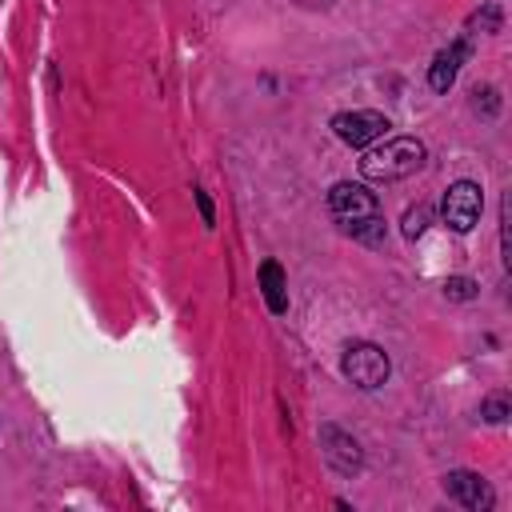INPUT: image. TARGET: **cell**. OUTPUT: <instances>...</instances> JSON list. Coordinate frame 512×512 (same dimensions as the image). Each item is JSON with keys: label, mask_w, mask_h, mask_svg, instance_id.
Instances as JSON below:
<instances>
[{"label": "cell", "mask_w": 512, "mask_h": 512, "mask_svg": "<svg viewBox=\"0 0 512 512\" xmlns=\"http://www.w3.org/2000/svg\"><path fill=\"white\" fill-rule=\"evenodd\" d=\"M332 128H336V136H340L348 148H368V144L384 140V132H388L392 124H388L384 112L356 108V112H340V116L332 120Z\"/></svg>", "instance_id": "obj_5"}, {"label": "cell", "mask_w": 512, "mask_h": 512, "mask_svg": "<svg viewBox=\"0 0 512 512\" xmlns=\"http://www.w3.org/2000/svg\"><path fill=\"white\" fill-rule=\"evenodd\" d=\"M440 488H444L448 500H456V504L468 508V512H488V508L496 504V492H492V484H488L480 472L456 468V472H448V476L440 480Z\"/></svg>", "instance_id": "obj_6"}, {"label": "cell", "mask_w": 512, "mask_h": 512, "mask_svg": "<svg viewBox=\"0 0 512 512\" xmlns=\"http://www.w3.org/2000/svg\"><path fill=\"white\" fill-rule=\"evenodd\" d=\"M480 208H484V196H480V184H472V180L448 184L444 204H440L444 224H448L452 232H472L476 220H480Z\"/></svg>", "instance_id": "obj_4"}, {"label": "cell", "mask_w": 512, "mask_h": 512, "mask_svg": "<svg viewBox=\"0 0 512 512\" xmlns=\"http://www.w3.org/2000/svg\"><path fill=\"white\" fill-rule=\"evenodd\" d=\"M424 144L416 136H388V140H376L364 160H360V172L364 180H376V184H388V180H404L412 172L424 168Z\"/></svg>", "instance_id": "obj_1"}, {"label": "cell", "mask_w": 512, "mask_h": 512, "mask_svg": "<svg viewBox=\"0 0 512 512\" xmlns=\"http://www.w3.org/2000/svg\"><path fill=\"white\" fill-rule=\"evenodd\" d=\"M320 448H324V456H328V464L336 472H356L360 468V444L348 432H340L336 424L320 428Z\"/></svg>", "instance_id": "obj_7"}, {"label": "cell", "mask_w": 512, "mask_h": 512, "mask_svg": "<svg viewBox=\"0 0 512 512\" xmlns=\"http://www.w3.org/2000/svg\"><path fill=\"white\" fill-rule=\"evenodd\" d=\"M428 220H432V208H428V204H416V208H408V212H404V236H408V240L424 236Z\"/></svg>", "instance_id": "obj_11"}, {"label": "cell", "mask_w": 512, "mask_h": 512, "mask_svg": "<svg viewBox=\"0 0 512 512\" xmlns=\"http://www.w3.org/2000/svg\"><path fill=\"white\" fill-rule=\"evenodd\" d=\"M444 296H448V300H472V296H476V280H468V276H448V280H444Z\"/></svg>", "instance_id": "obj_13"}, {"label": "cell", "mask_w": 512, "mask_h": 512, "mask_svg": "<svg viewBox=\"0 0 512 512\" xmlns=\"http://www.w3.org/2000/svg\"><path fill=\"white\" fill-rule=\"evenodd\" d=\"M260 292H264V304L268 312H288V280H284V268L276 260H264L260 264Z\"/></svg>", "instance_id": "obj_9"}, {"label": "cell", "mask_w": 512, "mask_h": 512, "mask_svg": "<svg viewBox=\"0 0 512 512\" xmlns=\"http://www.w3.org/2000/svg\"><path fill=\"white\" fill-rule=\"evenodd\" d=\"M480 416H484L488 424H504V420H508V396H504V392L488 396V400L480 404Z\"/></svg>", "instance_id": "obj_12"}, {"label": "cell", "mask_w": 512, "mask_h": 512, "mask_svg": "<svg viewBox=\"0 0 512 512\" xmlns=\"http://www.w3.org/2000/svg\"><path fill=\"white\" fill-rule=\"evenodd\" d=\"M196 204H200V216H204V224H212L216 216H212V204H208V196H204V192H196Z\"/></svg>", "instance_id": "obj_15"}, {"label": "cell", "mask_w": 512, "mask_h": 512, "mask_svg": "<svg viewBox=\"0 0 512 512\" xmlns=\"http://www.w3.org/2000/svg\"><path fill=\"white\" fill-rule=\"evenodd\" d=\"M468 52H472L468 40H452L448 48L436 52V60H432V68H428V84H432V92H448V88L456 84V72H460V64L468 60Z\"/></svg>", "instance_id": "obj_8"}, {"label": "cell", "mask_w": 512, "mask_h": 512, "mask_svg": "<svg viewBox=\"0 0 512 512\" xmlns=\"http://www.w3.org/2000/svg\"><path fill=\"white\" fill-rule=\"evenodd\" d=\"M344 232H348V236H356V240H364V244H384V220H380V216L356 220V224H348Z\"/></svg>", "instance_id": "obj_10"}, {"label": "cell", "mask_w": 512, "mask_h": 512, "mask_svg": "<svg viewBox=\"0 0 512 512\" xmlns=\"http://www.w3.org/2000/svg\"><path fill=\"white\" fill-rule=\"evenodd\" d=\"M340 368H344V376H348L356 388H364V392H368V388H380V384L388 380V372H392L388 352L376 348V344H348Z\"/></svg>", "instance_id": "obj_2"}, {"label": "cell", "mask_w": 512, "mask_h": 512, "mask_svg": "<svg viewBox=\"0 0 512 512\" xmlns=\"http://www.w3.org/2000/svg\"><path fill=\"white\" fill-rule=\"evenodd\" d=\"M328 212L336 216L340 228H348V224H356V220L380 216V204H376V196H372L364 184L340 180V184H332V192H328Z\"/></svg>", "instance_id": "obj_3"}, {"label": "cell", "mask_w": 512, "mask_h": 512, "mask_svg": "<svg viewBox=\"0 0 512 512\" xmlns=\"http://www.w3.org/2000/svg\"><path fill=\"white\" fill-rule=\"evenodd\" d=\"M472 28H484V32H500V8H496V4H488L484 12H476V16H472Z\"/></svg>", "instance_id": "obj_14"}]
</instances>
